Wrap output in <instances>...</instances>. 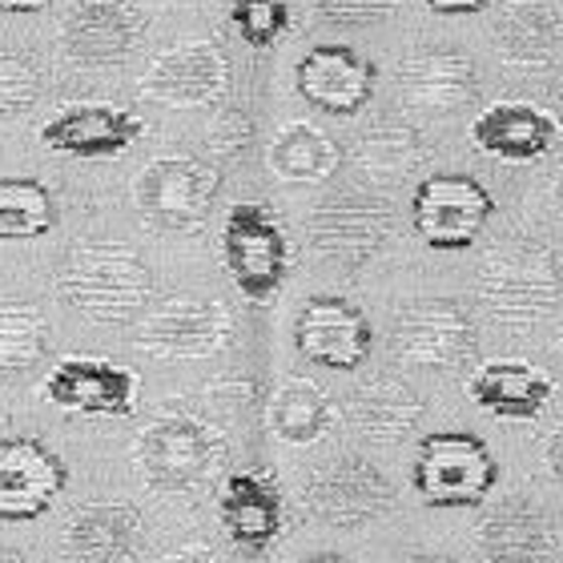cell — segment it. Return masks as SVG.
Segmentation results:
<instances>
[{"label":"cell","mask_w":563,"mask_h":563,"mask_svg":"<svg viewBox=\"0 0 563 563\" xmlns=\"http://www.w3.org/2000/svg\"><path fill=\"white\" fill-rule=\"evenodd\" d=\"M60 298L101 327H125L153 298V274L125 242H77L57 274Z\"/></svg>","instance_id":"1"},{"label":"cell","mask_w":563,"mask_h":563,"mask_svg":"<svg viewBox=\"0 0 563 563\" xmlns=\"http://www.w3.org/2000/svg\"><path fill=\"white\" fill-rule=\"evenodd\" d=\"M479 298L495 322L511 330L540 327L560 302V266L536 242H507L483 258Z\"/></svg>","instance_id":"2"},{"label":"cell","mask_w":563,"mask_h":563,"mask_svg":"<svg viewBox=\"0 0 563 563\" xmlns=\"http://www.w3.org/2000/svg\"><path fill=\"white\" fill-rule=\"evenodd\" d=\"M495 483H499V463L479 434L434 431L419 439L411 487L427 507H439V511L479 507L492 499Z\"/></svg>","instance_id":"3"},{"label":"cell","mask_w":563,"mask_h":563,"mask_svg":"<svg viewBox=\"0 0 563 563\" xmlns=\"http://www.w3.org/2000/svg\"><path fill=\"white\" fill-rule=\"evenodd\" d=\"M222 177L218 169L198 157L174 153V157H157L145 165V174L137 177V210L141 218L162 230V234H194L218 198Z\"/></svg>","instance_id":"4"},{"label":"cell","mask_w":563,"mask_h":563,"mask_svg":"<svg viewBox=\"0 0 563 563\" xmlns=\"http://www.w3.org/2000/svg\"><path fill=\"white\" fill-rule=\"evenodd\" d=\"M222 258L238 290L250 302H266L278 294L282 278L290 271V242L266 206L238 201L222 225Z\"/></svg>","instance_id":"5"},{"label":"cell","mask_w":563,"mask_h":563,"mask_svg":"<svg viewBox=\"0 0 563 563\" xmlns=\"http://www.w3.org/2000/svg\"><path fill=\"white\" fill-rule=\"evenodd\" d=\"M495 201L467 174H431L411 194V225L431 250H467L492 222Z\"/></svg>","instance_id":"6"},{"label":"cell","mask_w":563,"mask_h":563,"mask_svg":"<svg viewBox=\"0 0 563 563\" xmlns=\"http://www.w3.org/2000/svg\"><path fill=\"white\" fill-rule=\"evenodd\" d=\"M395 358L419 371H459L475 354L471 314L451 298H422L402 306L390 327Z\"/></svg>","instance_id":"7"},{"label":"cell","mask_w":563,"mask_h":563,"mask_svg":"<svg viewBox=\"0 0 563 563\" xmlns=\"http://www.w3.org/2000/svg\"><path fill=\"white\" fill-rule=\"evenodd\" d=\"M69 487V467L33 434H0V523L41 519Z\"/></svg>","instance_id":"8"},{"label":"cell","mask_w":563,"mask_h":563,"mask_svg":"<svg viewBox=\"0 0 563 563\" xmlns=\"http://www.w3.org/2000/svg\"><path fill=\"white\" fill-rule=\"evenodd\" d=\"M230 310L218 298L177 294L141 318L137 346L153 358H206L230 342Z\"/></svg>","instance_id":"9"},{"label":"cell","mask_w":563,"mask_h":563,"mask_svg":"<svg viewBox=\"0 0 563 563\" xmlns=\"http://www.w3.org/2000/svg\"><path fill=\"white\" fill-rule=\"evenodd\" d=\"M294 346L310 366L322 371H358L371 358L375 330L371 318L346 298L334 294H314L306 298L294 322Z\"/></svg>","instance_id":"10"},{"label":"cell","mask_w":563,"mask_h":563,"mask_svg":"<svg viewBox=\"0 0 563 563\" xmlns=\"http://www.w3.org/2000/svg\"><path fill=\"white\" fill-rule=\"evenodd\" d=\"M141 475L162 492H189L210 475L218 443L213 434L189 415H162L141 431L133 446Z\"/></svg>","instance_id":"11"},{"label":"cell","mask_w":563,"mask_h":563,"mask_svg":"<svg viewBox=\"0 0 563 563\" xmlns=\"http://www.w3.org/2000/svg\"><path fill=\"white\" fill-rule=\"evenodd\" d=\"M145 36V16L130 0H81L60 24V53L81 69L125 65Z\"/></svg>","instance_id":"12"},{"label":"cell","mask_w":563,"mask_h":563,"mask_svg":"<svg viewBox=\"0 0 563 563\" xmlns=\"http://www.w3.org/2000/svg\"><path fill=\"white\" fill-rule=\"evenodd\" d=\"M230 89V60L213 41H186L157 53L141 77V93L169 109L213 106Z\"/></svg>","instance_id":"13"},{"label":"cell","mask_w":563,"mask_h":563,"mask_svg":"<svg viewBox=\"0 0 563 563\" xmlns=\"http://www.w3.org/2000/svg\"><path fill=\"white\" fill-rule=\"evenodd\" d=\"M390 504H395L390 483L383 479V471H375L363 459H339L334 467L318 471L314 479L306 483V511L318 523L342 531L375 523L378 516H387Z\"/></svg>","instance_id":"14"},{"label":"cell","mask_w":563,"mask_h":563,"mask_svg":"<svg viewBox=\"0 0 563 563\" xmlns=\"http://www.w3.org/2000/svg\"><path fill=\"white\" fill-rule=\"evenodd\" d=\"M41 395L60 411L125 419L137 411V375L109 358H60L41 383Z\"/></svg>","instance_id":"15"},{"label":"cell","mask_w":563,"mask_h":563,"mask_svg":"<svg viewBox=\"0 0 563 563\" xmlns=\"http://www.w3.org/2000/svg\"><path fill=\"white\" fill-rule=\"evenodd\" d=\"M378 69L351 45H314L298 60L294 81L306 106L322 109L330 118H354L375 97Z\"/></svg>","instance_id":"16"},{"label":"cell","mask_w":563,"mask_h":563,"mask_svg":"<svg viewBox=\"0 0 563 563\" xmlns=\"http://www.w3.org/2000/svg\"><path fill=\"white\" fill-rule=\"evenodd\" d=\"M395 93L407 109L427 118H455L459 109L479 97V77L463 53L427 48L399 60L395 69Z\"/></svg>","instance_id":"17"},{"label":"cell","mask_w":563,"mask_h":563,"mask_svg":"<svg viewBox=\"0 0 563 563\" xmlns=\"http://www.w3.org/2000/svg\"><path fill=\"white\" fill-rule=\"evenodd\" d=\"M145 133L137 113L106 101H85V106H65L60 113L41 125V145L53 153H69V157H118Z\"/></svg>","instance_id":"18"},{"label":"cell","mask_w":563,"mask_h":563,"mask_svg":"<svg viewBox=\"0 0 563 563\" xmlns=\"http://www.w3.org/2000/svg\"><path fill=\"white\" fill-rule=\"evenodd\" d=\"M390 234V210L378 198H339L318 206L310 218V242L322 258H334L342 266H363L375 258L378 246Z\"/></svg>","instance_id":"19"},{"label":"cell","mask_w":563,"mask_h":563,"mask_svg":"<svg viewBox=\"0 0 563 563\" xmlns=\"http://www.w3.org/2000/svg\"><path fill=\"white\" fill-rule=\"evenodd\" d=\"M495 57L511 69H548L563 57V21L543 0H507L492 24Z\"/></svg>","instance_id":"20"},{"label":"cell","mask_w":563,"mask_h":563,"mask_svg":"<svg viewBox=\"0 0 563 563\" xmlns=\"http://www.w3.org/2000/svg\"><path fill=\"white\" fill-rule=\"evenodd\" d=\"M145 523L141 511L121 499L85 504L65 523V555L73 563H130L141 552Z\"/></svg>","instance_id":"21"},{"label":"cell","mask_w":563,"mask_h":563,"mask_svg":"<svg viewBox=\"0 0 563 563\" xmlns=\"http://www.w3.org/2000/svg\"><path fill=\"white\" fill-rule=\"evenodd\" d=\"M471 141L504 162H536L560 141V121L531 101H504L471 121Z\"/></svg>","instance_id":"22"},{"label":"cell","mask_w":563,"mask_h":563,"mask_svg":"<svg viewBox=\"0 0 563 563\" xmlns=\"http://www.w3.org/2000/svg\"><path fill=\"white\" fill-rule=\"evenodd\" d=\"M218 519L242 552H262L282 531V495L258 471H234L218 495Z\"/></svg>","instance_id":"23"},{"label":"cell","mask_w":563,"mask_h":563,"mask_svg":"<svg viewBox=\"0 0 563 563\" xmlns=\"http://www.w3.org/2000/svg\"><path fill=\"white\" fill-rule=\"evenodd\" d=\"M467 395L499 419H536L552 399V378L540 366L504 358V363H483L471 375Z\"/></svg>","instance_id":"24"},{"label":"cell","mask_w":563,"mask_h":563,"mask_svg":"<svg viewBox=\"0 0 563 563\" xmlns=\"http://www.w3.org/2000/svg\"><path fill=\"white\" fill-rule=\"evenodd\" d=\"M479 552L487 563H543L552 552V528L531 504L507 499L479 523Z\"/></svg>","instance_id":"25"},{"label":"cell","mask_w":563,"mask_h":563,"mask_svg":"<svg viewBox=\"0 0 563 563\" xmlns=\"http://www.w3.org/2000/svg\"><path fill=\"white\" fill-rule=\"evenodd\" d=\"M346 415L371 443H399L402 434H411L422 419V399L399 378H371L358 387L346 402Z\"/></svg>","instance_id":"26"},{"label":"cell","mask_w":563,"mask_h":563,"mask_svg":"<svg viewBox=\"0 0 563 563\" xmlns=\"http://www.w3.org/2000/svg\"><path fill=\"white\" fill-rule=\"evenodd\" d=\"M342 153L339 145L318 130V125H306V121H290L282 125L278 137L271 141V169L282 181H327L339 169Z\"/></svg>","instance_id":"27"},{"label":"cell","mask_w":563,"mask_h":563,"mask_svg":"<svg viewBox=\"0 0 563 563\" xmlns=\"http://www.w3.org/2000/svg\"><path fill=\"white\" fill-rule=\"evenodd\" d=\"M334 427V407L310 378H290L271 399V431L282 443H318Z\"/></svg>","instance_id":"28"},{"label":"cell","mask_w":563,"mask_h":563,"mask_svg":"<svg viewBox=\"0 0 563 563\" xmlns=\"http://www.w3.org/2000/svg\"><path fill=\"white\" fill-rule=\"evenodd\" d=\"M57 225V201L36 177H0V242H33Z\"/></svg>","instance_id":"29"},{"label":"cell","mask_w":563,"mask_h":563,"mask_svg":"<svg viewBox=\"0 0 563 563\" xmlns=\"http://www.w3.org/2000/svg\"><path fill=\"white\" fill-rule=\"evenodd\" d=\"M48 351V318L24 298H0V375H21Z\"/></svg>","instance_id":"30"},{"label":"cell","mask_w":563,"mask_h":563,"mask_svg":"<svg viewBox=\"0 0 563 563\" xmlns=\"http://www.w3.org/2000/svg\"><path fill=\"white\" fill-rule=\"evenodd\" d=\"M354 162L366 177L375 181H395V177L411 174L422 162V141L411 125H375L371 133L358 137L354 145Z\"/></svg>","instance_id":"31"},{"label":"cell","mask_w":563,"mask_h":563,"mask_svg":"<svg viewBox=\"0 0 563 563\" xmlns=\"http://www.w3.org/2000/svg\"><path fill=\"white\" fill-rule=\"evenodd\" d=\"M230 21L250 48H271L290 29V0H230Z\"/></svg>","instance_id":"32"},{"label":"cell","mask_w":563,"mask_h":563,"mask_svg":"<svg viewBox=\"0 0 563 563\" xmlns=\"http://www.w3.org/2000/svg\"><path fill=\"white\" fill-rule=\"evenodd\" d=\"M41 93V73L21 53H0V118L24 113Z\"/></svg>","instance_id":"33"},{"label":"cell","mask_w":563,"mask_h":563,"mask_svg":"<svg viewBox=\"0 0 563 563\" xmlns=\"http://www.w3.org/2000/svg\"><path fill=\"white\" fill-rule=\"evenodd\" d=\"M402 0H310L318 21L339 24V29H363V24H378L395 16Z\"/></svg>","instance_id":"34"},{"label":"cell","mask_w":563,"mask_h":563,"mask_svg":"<svg viewBox=\"0 0 563 563\" xmlns=\"http://www.w3.org/2000/svg\"><path fill=\"white\" fill-rule=\"evenodd\" d=\"M422 4L439 16H467V12H483L492 0H422Z\"/></svg>","instance_id":"35"},{"label":"cell","mask_w":563,"mask_h":563,"mask_svg":"<svg viewBox=\"0 0 563 563\" xmlns=\"http://www.w3.org/2000/svg\"><path fill=\"white\" fill-rule=\"evenodd\" d=\"M157 563H213V552L210 548H181V552L165 555V560Z\"/></svg>","instance_id":"36"},{"label":"cell","mask_w":563,"mask_h":563,"mask_svg":"<svg viewBox=\"0 0 563 563\" xmlns=\"http://www.w3.org/2000/svg\"><path fill=\"white\" fill-rule=\"evenodd\" d=\"M548 467H552L555 483H560V487H563V427H560V431H555L552 446H548Z\"/></svg>","instance_id":"37"},{"label":"cell","mask_w":563,"mask_h":563,"mask_svg":"<svg viewBox=\"0 0 563 563\" xmlns=\"http://www.w3.org/2000/svg\"><path fill=\"white\" fill-rule=\"evenodd\" d=\"M57 0H0V12H41L53 9Z\"/></svg>","instance_id":"38"},{"label":"cell","mask_w":563,"mask_h":563,"mask_svg":"<svg viewBox=\"0 0 563 563\" xmlns=\"http://www.w3.org/2000/svg\"><path fill=\"white\" fill-rule=\"evenodd\" d=\"M298 563H354V560H346V555H334V552H322V555H306V560H298Z\"/></svg>","instance_id":"39"},{"label":"cell","mask_w":563,"mask_h":563,"mask_svg":"<svg viewBox=\"0 0 563 563\" xmlns=\"http://www.w3.org/2000/svg\"><path fill=\"white\" fill-rule=\"evenodd\" d=\"M402 563H455V560H446V555H411V560Z\"/></svg>","instance_id":"40"},{"label":"cell","mask_w":563,"mask_h":563,"mask_svg":"<svg viewBox=\"0 0 563 563\" xmlns=\"http://www.w3.org/2000/svg\"><path fill=\"white\" fill-rule=\"evenodd\" d=\"M0 563H24L21 552H9V548H0Z\"/></svg>","instance_id":"41"},{"label":"cell","mask_w":563,"mask_h":563,"mask_svg":"<svg viewBox=\"0 0 563 563\" xmlns=\"http://www.w3.org/2000/svg\"><path fill=\"white\" fill-rule=\"evenodd\" d=\"M560 210H563V177H560Z\"/></svg>","instance_id":"42"},{"label":"cell","mask_w":563,"mask_h":563,"mask_svg":"<svg viewBox=\"0 0 563 563\" xmlns=\"http://www.w3.org/2000/svg\"><path fill=\"white\" fill-rule=\"evenodd\" d=\"M560 93H563V73H560Z\"/></svg>","instance_id":"43"},{"label":"cell","mask_w":563,"mask_h":563,"mask_svg":"<svg viewBox=\"0 0 563 563\" xmlns=\"http://www.w3.org/2000/svg\"><path fill=\"white\" fill-rule=\"evenodd\" d=\"M560 346H563V339H560Z\"/></svg>","instance_id":"44"}]
</instances>
